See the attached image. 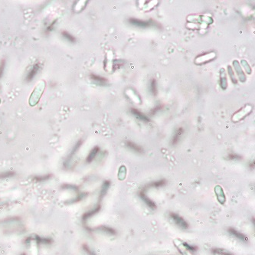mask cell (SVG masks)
Returning <instances> with one entry per match:
<instances>
[{
	"label": "cell",
	"mask_w": 255,
	"mask_h": 255,
	"mask_svg": "<svg viewBox=\"0 0 255 255\" xmlns=\"http://www.w3.org/2000/svg\"><path fill=\"white\" fill-rule=\"evenodd\" d=\"M163 105H160V106H157L156 107H155L154 108V109H153L152 110V111H151V115H154L156 113V112H158L159 110H161L162 109V107H163Z\"/></svg>",
	"instance_id": "f546056e"
},
{
	"label": "cell",
	"mask_w": 255,
	"mask_h": 255,
	"mask_svg": "<svg viewBox=\"0 0 255 255\" xmlns=\"http://www.w3.org/2000/svg\"><path fill=\"white\" fill-rule=\"evenodd\" d=\"M233 64H235V70H238L237 72H238V76L240 77V78H241H241H244V74L243 73V71H242V70H241V67L238 65V61H235V62H233Z\"/></svg>",
	"instance_id": "44dd1931"
},
{
	"label": "cell",
	"mask_w": 255,
	"mask_h": 255,
	"mask_svg": "<svg viewBox=\"0 0 255 255\" xmlns=\"http://www.w3.org/2000/svg\"><path fill=\"white\" fill-rule=\"evenodd\" d=\"M14 172H4V173L0 174V178H9V177H11L13 175H14Z\"/></svg>",
	"instance_id": "484cf974"
},
{
	"label": "cell",
	"mask_w": 255,
	"mask_h": 255,
	"mask_svg": "<svg viewBox=\"0 0 255 255\" xmlns=\"http://www.w3.org/2000/svg\"><path fill=\"white\" fill-rule=\"evenodd\" d=\"M0 102H1V100H0Z\"/></svg>",
	"instance_id": "1f68e13d"
},
{
	"label": "cell",
	"mask_w": 255,
	"mask_h": 255,
	"mask_svg": "<svg viewBox=\"0 0 255 255\" xmlns=\"http://www.w3.org/2000/svg\"><path fill=\"white\" fill-rule=\"evenodd\" d=\"M127 145L128 146V148H130V149H132L134 152L138 153H143V149L141 146H139L137 144L134 143V142H131V141L127 142Z\"/></svg>",
	"instance_id": "5bb4252c"
},
{
	"label": "cell",
	"mask_w": 255,
	"mask_h": 255,
	"mask_svg": "<svg viewBox=\"0 0 255 255\" xmlns=\"http://www.w3.org/2000/svg\"><path fill=\"white\" fill-rule=\"evenodd\" d=\"M130 111H131V113H133L134 116L137 117L138 119L140 120L141 121H143V122H146V123L150 122V120H149L147 117L145 116V115H144L142 113H141V112L139 111L138 110L135 109V108H132L131 110H130Z\"/></svg>",
	"instance_id": "30bf717a"
},
{
	"label": "cell",
	"mask_w": 255,
	"mask_h": 255,
	"mask_svg": "<svg viewBox=\"0 0 255 255\" xmlns=\"http://www.w3.org/2000/svg\"><path fill=\"white\" fill-rule=\"evenodd\" d=\"M129 22L132 25H135V26L139 27V28H147V27L150 26V22H149L139 20V19H134V18H130L129 19Z\"/></svg>",
	"instance_id": "52a82bcc"
},
{
	"label": "cell",
	"mask_w": 255,
	"mask_h": 255,
	"mask_svg": "<svg viewBox=\"0 0 255 255\" xmlns=\"http://www.w3.org/2000/svg\"><path fill=\"white\" fill-rule=\"evenodd\" d=\"M184 133V129L182 127H179L178 129H177V130L175 131V134H174L173 137L172 138V140H171V144L172 145H176L177 143L179 141L180 138H181V135Z\"/></svg>",
	"instance_id": "9c48e42d"
},
{
	"label": "cell",
	"mask_w": 255,
	"mask_h": 255,
	"mask_svg": "<svg viewBox=\"0 0 255 255\" xmlns=\"http://www.w3.org/2000/svg\"><path fill=\"white\" fill-rule=\"evenodd\" d=\"M55 22H56V20L54 21V22H52V23L51 24V25H49L48 27V28H47V30H46V31H47V32H49V31H52V29H53V27H54V25H55Z\"/></svg>",
	"instance_id": "4dcf8cb0"
},
{
	"label": "cell",
	"mask_w": 255,
	"mask_h": 255,
	"mask_svg": "<svg viewBox=\"0 0 255 255\" xmlns=\"http://www.w3.org/2000/svg\"><path fill=\"white\" fill-rule=\"evenodd\" d=\"M228 232L229 234H231L232 236L235 237V238L239 239L240 241H243V242H247V241H248V238H247V237L245 235L238 232V231L235 230L233 228H229L228 229Z\"/></svg>",
	"instance_id": "5b68a950"
},
{
	"label": "cell",
	"mask_w": 255,
	"mask_h": 255,
	"mask_svg": "<svg viewBox=\"0 0 255 255\" xmlns=\"http://www.w3.org/2000/svg\"><path fill=\"white\" fill-rule=\"evenodd\" d=\"M91 78L95 82L98 83L99 84L101 85H104L107 82V80H106V78H104V77H100V76L95 75V74H91Z\"/></svg>",
	"instance_id": "2e32d148"
},
{
	"label": "cell",
	"mask_w": 255,
	"mask_h": 255,
	"mask_svg": "<svg viewBox=\"0 0 255 255\" xmlns=\"http://www.w3.org/2000/svg\"><path fill=\"white\" fill-rule=\"evenodd\" d=\"M183 246L185 247V249H187L188 250H190V251H196V250H198L197 247L189 245V244H187V243H185V242L183 243Z\"/></svg>",
	"instance_id": "603a6c76"
},
{
	"label": "cell",
	"mask_w": 255,
	"mask_h": 255,
	"mask_svg": "<svg viewBox=\"0 0 255 255\" xmlns=\"http://www.w3.org/2000/svg\"><path fill=\"white\" fill-rule=\"evenodd\" d=\"M150 89H151V92H152V94L156 97V96L157 95V86H156V81L155 79H153V80L151 81Z\"/></svg>",
	"instance_id": "ffe728a7"
},
{
	"label": "cell",
	"mask_w": 255,
	"mask_h": 255,
	"mask_svg": "<svg viewBox=\"0 0 255 255\" xmlns=\"http://www.w3.org/2000/svg\"><path fill=\"white\" fill-rule=\"evenodd\" d=\"M228 70H229L228 74H229V75H230L231 78H232V81L235 84H237V80H236V78H235V74H233V72H232V67H230V66H228Z\"/></svg>",
	"instance_id": "83f0119b"
},
{
	"label": "cell",
	"mask_w": 255,
	"mask_h": 255,
	"mask_svg": "<svg viewBox=\"0 0 255 255\" xmlns=\"http://www.w3.org/2000/svg\"><path fill=\"white\" fill-rule=\"evenodd\" d=\"M50 177H51V175H45V176H38L34 178V180H35L36 181H46V180H48L49 178H50Z\"/></svg>",
	"instance_id": "cb8c5ba5"
},
{
	"label": "cell",
	"mask_w": 255,
	"mask_h": 255,
	"mask_svg": "<svg viewBox=\"0 0 255 255\" xmlns=\"http://www.w3.org/2000/svg\"><path fill=\"white\" fill-rule=\"evenodd\" d=\"M5 60H2V63L0 64V77H2V73H3L4 68H5Z\"/></svg>",
	"instance_id": "f1b7e54d"
},
{
	"label": "cell",
	"mask_w": 255,
	"mask_h": 255,
	"mask_svg": "<svg viewBox=\"0 0 255 255\" xmlns=\"http://www.w3.org/2000/svg\"><path fill=\"white\" fill-rule=\"evenodd\" d=\"M62 35L64 36V38H65L67 40V41H70V42H75V41H76L75 38H74V37L73 35H71V34H70V33L67 32V31H63V32H62Z\"/></svg>",
	"instance_id": "7402d4cb"
},
{
	"label": "cell",
	"mask_w": 255,
	"mask_h": 255,
	"mask_svg": "<svg viewBox=\"0 0 255 255\" xmlns=\"http://www.w3.org/2000/svg\"><path fill=\"white\" fill-rule=\"evenodd\" d=\"M166 184H167V180L163 178V179L152 181V182H150V183H149V184H147L146 185H145V186H144L143 188L142 189H143L144 191H146V190L149 189H151V188H153V189L154 188H156V189L161 188V187L165 186Z\"/></svg>",
	"instance_id": "277c9868"
},
{
	"label": "cell",
	"mask_w": 255,
	"mask_h": 255,
	"mask_svg": "<svg viewBox=\"0 0 255 255\" xmlns=\"http://www.w3.org/2000/svg\"><path fill=\"white\" fill-rule=\"evenodd\" d=\"M98 229H100V231H102V232H104V233L108 234V235H115L117 234V232L114 230V229L111 228H110V227H107V226H104V225L100 226V227L98 228Z\"/></svg>",
	"instance_id": "ac0fdd59"
},
{
	"label": "cell",
	"mask_w": 255,
	"mask_h": 255,
	"mask_svg": "<svg viewBox=\"0 0 255 255\" xmlns=\"http://www.w3.org/2000/svg\"><path fill=\"white\" fill-rule=\"evenodd\" d=\"M81 144H82V141L81 140H79L78 142H77V143H76V145H74V147L73 148V149H72V151H71V152H70V155H69V156H68V158H67V160H70V159H71L72 157L74 156V154H75L76 153H77V151L78 150L79 148L81 147Z\"/></svg>",
	"instance_id": "d6986e66"
},
{
	"label": "cell",
	"mask_w": 255,
	"mask_h": 255,
	"mask_svg": "<svg viewBox=\"0 0 255 255\" xmlns=\"http://www.w3.org/2000/svg\"><path fill=\"white\" fill-rule=\"evenodd\" d=\"M214 192H215L216 196H217V200H218V202H219L221 205L225 203L226 196L225 195H224V191H223V189L221 188L220 185H217V186L214 188Z\"/></svg>",
	"instance_id": "8992f818"
},
{
	"label": "cell",
	"mask_w": 255,
	"mask_h": 255,
	"mask_svg": "<svg viewBox=\"0 0 255 255\" xmlns=\"http://www.w3.org/2000/svg\"><path fill=\"white\" fill-rule=\"evenodd\" d=\"M45 88V81H41L39 82L37 86L35 87V88L33 91L32 94H31V97L29 98V104L30 106H34L39 101L40 98L41 97V94H42L43 91H44Z\"/></svg>",
	"instance_id": "6da1fadb"
},
{
	"label": "cell",
	"mask_w": 255,
	"mask_h": 255,
	"mask_svg": "<svg viewBox=\"0 0 255 255\" xmlns=\"http://www.w3.org/2000/svg\"><path fill=\"white\" fill-rule=\"evenodd\" d=\"M211 252L213 255H233L232 253L226 251L224 249L221 248H213L211 249Z\"/></svg>",
	"instance_id": "e0dca14e"
},
{
	"label": "cell",
	"mask_w": 255,
	"mask_h": 255,
	"mask_svg": "<svg viewBox=\"0 0 255 255\" xmlns=\"http://www.w3.org/2000/svg\"><path fill=\"white\" fill-rule=\"evenodd\" d=\"M139 198L143 201L144 203L147 205L150 209H152V210L156 209V208H157L156 204L154 202V201H153L150 198H149L147 196H146V195H145V191H144L143 189L141 190V191L139 192Z\"/></svg>",
	"instance_id": "3957f363"
},
{
	"label": "cell",
	"mask_w": 255,
	"mask_h": 255,
	"mask_svg": "<svg viewBox=\"0 0 255 255\" xmlns=\"http://www.w3.org/2000/svg\"><path fill=\"white\" fill-rule=\"evenodd\" d=\"M100 208H101V207H100V205H97V207H96L95 208H94V210H91V211H88V212L84 213L83 215V217H82V219H83L84 221H87L88 219H89L90 217H91L92 216H94V214H96L97 213H98L99 211H100Z\"/></svg>",
	"instance_id": "7c38bea8"
},
{
	"label": "cell",
	"mask_w": 255,
	"mask_h": 255,
	"mask_svg": "<svg viewBox=\"0 0 255 255\" xmlns=\"http://www.w3.org/2000/svg\"><path fill=\"white\" fill-rule=\"evenodd\" d=\"M110 185H111V183H110V181H105L104 182H103V185H102L101 187V189H100V195H99V199H100V200H101V199L106 196V192H107L108 189L110 188Z\"/></svg>",
	"instance_id": "8fae6325"
},
{
	"label": "cell",
	"mask_w": 255,
	"mask_h": 255,
	"mask_svg": "<svg viewBox=\"0 0 255 255\" xmlns=\"http://www.w3.org/2000/svg\"><path fill=\"white\" fill-rule=\"evenodd\" d=\"M99 151H100V148H99V146H95L94 148H93V149L91 150V152H90V153L88 154V157H87V160H86L87 163H91V162L95 159L96 156L97 155Z\"/></svg>",
	"instance_id": "4fadbf2b"
},
{
	"label": "cell",
	"mask_w": 255,
	"mask_h": 255,
	"mask_svg": "<svg viewBox=\"0 0 255 255\" xmlns=\"http://www.w3.org/2000/svg\"><path fill=\"white\" fill-rule=\"evenodd\" d=\"M83 249L84 250V251L86 252L87 253H88V255H96V253H94V251H93L92 250H91V249L89 248V247H88L87 244H84L83 245Z\"/></svg>",
	"instance_id": "d4e9b609"
},
{
	"label": "cell",
	"mask_w": 255,
	"mask_h": 255,
	"mask_svg": "<svg viewBox=\"0 0 255 255\" xmlns=\"http://www.w3.org/2000/svg\"><path fill=\"white\" fill-rule=\"evenodd\" d=\"M169 218L172 220V222L175 224L176 226L179 227L180 228L185 230L189 228V225L187 223V221L184 219L183 217H181L179 214H176L175 212H170L169 213Z\"/></svg>",
	"instance_id": "7a4b0ae2"
},
{
	"label": "cell",
	"mask_w": 255,
	"mask_h": 255,
	"mask_svg": "<svg viewBox=\"0 0 255 255\" xmlns=\"http://www.w3.org/2000/svg\"><path fill=\"white\" fill-rule=\"evenodd\" d=\"M228 160H241V156L237 154H229L228 155Z\"/></svg>",
	"instance_id": "4316f807"
},
{
	"label": "cell",
	"mask_w": 255,
	"mask_h": 255,
	"mask_svg": "<svg viewBox=\"0 0 255 255\" xmlns=\"http://www.w3.org/2000/svg\"><path fill=\"white\" fill-rule=\"evenodd\" d=\"M220 73H221V87L223 90H225L228 86V81L224 69H221V72Z\"/></svg>",
	"instance_id": "9a60e30c"
},
{
	"label": "cell",
	"mask_w": 255,
	"mask_h": 255,
	"mask_svg": "<svg viewBox=\"0 0 255 255\" xmlns=\"http://www.w3.org/2000/svg\"><path fill=\"white\" fill-rule=\"evenodd\" d=\"M39 68H40V64H38V63H36V64H34V65H33L32 68L28 71V74H27V76H26V78H25L26 79L27 82L31 81L34 79V77H35V75L37 74L38 71L39 70Z\"/></svg>",
	"instance_id": "ba28073f"
}]
</instances>
